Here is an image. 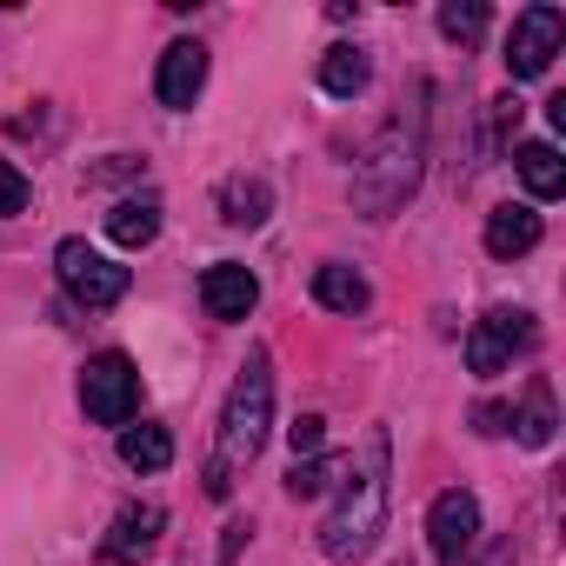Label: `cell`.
Returning a JSON list of instances; mask_svg holds the SVG:
<instances>
[{
    "mask_svg": "<svg viewBox=\"0 0 566 566\" xmlns=\"http://www.w3.org/2000/svg\"><path fill=\"white\" fill-rule=\"evenodd\" d=\"M513 167H520V180H526L533 200H559V193H566V160H559L553 140H526V147L513 154Z\"/></svg>",
    "mask_w": 566,
    "mask_h": 566,
    "instance_id": "4fadbf2b",
    "label": "cell"
},
{
    "mask_svg": "<svg viewBox=\"0 0 566 566\" xmlns=\"http://www.w3.org/2000/svg\"><path fill=\"white\" fill-rule=\"evenodd\" d=\"M120 460L134 473H167L174 467V433L167 427H127L120 433Z\"/></svg>",
    "mask_w": 566,
    "mask_h": 566,
    "instance_id": "2e32d148",
    "label": "cell"
},
{
    "mask_svg": "<svg viewBox=\"0 0 566 566\" xmlns=\"http://www.w3.org/2000/svg\"><path fill=\"white\" fill-rule=\"evenodd\" d=\"M81 407H87V420H101V427H127L134 413H140V367L127 360V354H94L87 367H81Z\"/></svg>",
    "mask_w": 566,
    "mask_h": 566,
    "instance_id": "277c9868",
    "label": "cell"
},
{
    "mask_svg": "<svg viewBox=\"0 0 566 566\" xmlns=\"http://www.w3.org/2000/svg\"><path fill=\"white\" fill-rule=\"evenodd\" d=\"M413 180H420V134L407 127V114L367 147V160H360V174H354V200L380 220V213H394L407 193H413Z\"/></svg>",
    "mask_w": 566,
    "mask_h": 566,
    "instance_id": "3957f363",
    "label": "cell"
},
{
    "mask_svg": "<svg viewBox=\"0 0 566 566\" xmlns=\"http://www.w3.org/2000/svg\"><path fill=\"white\" fill-rule=\"evenodd\" d=\"M160 526H167L160 506H120L114 526H107V539H101V559H107V566H140V559L160 546Z\"/></svg>",
    "mask_w": 566,
    "mask_h": 566,
    "instance_id": "9c48e42d",
    "label": "cell"
},
{
    "mask_svg": "<svg viewBox=\"0 0 566 566\" xmlns=\"http://www.w3.org/2000/svg\"><path fill=\"white\" fill-rule=\"evenodd\" d=\"M266 207H273L266 180H227V187H220V213H227L233 227H260V220H266Z\"/></svg>",
    "mask_w": 566,
    "mask_h": 566,
    "instance_id": "d6986e66",
    "label": "cell"
},
{
    "mask_svg": "<svg viewBox=\"0 0 566 566\" xmlns=\"http://www.w3.org/2000/svg\"><path fill=\"white\" fill-rule=\"evenodd\" d=\"M533 347V314H520V307H493V314H480L473 321V334H467V367L473 374H500L513 354H526Z\"/></svg>",
    "mask_w": 566,
    "mask_h": 566,
    "instance_id": "52a82bcc",
    "label": "cell"
},
{
    "mask_svg": "<svg viewBox=\"0 0 566 566\" xmlns=\"http://www.w3.org/2000/svg\"><path fill=\"white\" fill-rule=\"evenodd\" d=\"M440 34L460 41V48H473L486 34V8H480V0H447V8H440Z\"/></svg>",
    "mask_w": 566,
    "mask_h": 566,
    "instance_id": "ffe728a7",
    "label": "cell"
},
{
    "mask_svg": "<svg viewBox=\"0 0 566 566\" xmlns=\"http://www.w3.org/2000/svg\"><path fill=\"white\" fill-rule=\"evenodd\" d=\"M427 539H433V559L440 566H467L473 539H480V500L467 486H447L427 513Z\"/></svg>",
    "mask_w": 566,
    "mask_h": 566,
    "instance_id": "ba28073f",
    "label": "cell"
},
{
    "mask_svg": "<svg viewBox=\"0 0 566 566\" xmlns=\"http://www.w3.org/2000/svg\"><path fill=\"white\" fill-rule=\"evenodd\" d=\"M54 273H61V287H67L81 307H114V301L127 294V266L107 260V253L87 247V240H61V247H54Z\"/></svg>",
    "mask_w": 566,
    "mask_h": 566,
    "instance_id": "5b68a950",
    "label": "cell"
},
{
    "mask_svg": "<svg viewBox=\"0 0 566 566\" xmlns=\"http://www.w3.org/2000/svg\"><path fill=\"white\" fill-rule=\"evenodd\" d=\"M287 447H294V467L314 460V453H327V420H321V413H301V420L287 427Z\"/></svg>",
    "mask_w": 566,
    "mask_h": 566,
    "instance_id": "7402d4cb",
    "label": "cell"
},
{
    "mask_svg": "<svg viewBox=\"0 0 566 566\" xmlns=\"http://www.w3.org/2000/svg\"><path fill=\"white\" fill-rule=\"evenodd\" d=\"M513 427H520L526 447H546V440H553V394L533 387V400H526V413H513Z\"/></svg>",
    "mask_w": 566,
    "mask_h": 566,
    "instance_id": "44dd1931",
    "label": "cell"
},
{
    "mask_svg": "<svg viewBox=\"0 0 566 566\" xmlns=\"http://www.w3.org/2000/svg\"><path fill=\"white\" fill-rule=\"evenodd\" d=\"M200 87H207V48L200 41H174L167 54H160V74H154V94H160V107H193L200 101Z\"/></svg>",
    "mask_w": 566,
    "mask_h": 566,
    "instance_id": "8fae6325",
    "label": "cell"
},
{
    "mask_svg": "<svg viewBox=\"0 0 566 566\" xmlns=\"http://www.w3.org/2000/svg\"><path fill=\"white\" fill-rule=\"evenodd\" d=\"M559 41H566V14L559 8H526L520 21H513V34H506V74L513 81H533V74H546L553 67V54H559Z\"/></svg>",
    "mask_w": 566,
    "mask_h": 566,
    "instance_id": "8992f818",
    "label": "cell"
},
{
    "mask_svg": "<svg viewBox=\"0 0 566 566\" xmlns=\"http://www.w3.org/2000/svg\"><path fill=\"white\" fill-rule=\"evenodd\" d=\"M347 473H354V460H347V453H314L307 467H294V473H287V493H294V500H321V493H334Z\"/></svg>",
    "mask_w": 566,
    "mask_h": 566,
    "instance_id": "ac0fdd59",
    "label": "cell"
},
{
    "mask_svg": "<svg viewBox=\"0 0 566 566\" xmlns=\"http://www.w3.org/2000/svg\"><path fill=\"white\" fill-rule=\"evenodd\" d=\"M367 81H374V67H367L360 48H327V61H321V87H327L334 101H354Z\"/></svg>",
    "mask_w": 566,
    "mask_h": 566,
    "instance_id": "e0dca14e",
    "label": "cell"
},
{
    "mask_svg": "<svg viewBox=\"0 0 566 566\" xmlns=\"http://www.w3.org/2000/svg\"><path fill=\"white\" fill-rule=\"evenodd\" d=\"M473 427H480V433H513V407H506V400H480V407H473Z\"/></svg>",
    "mask_w": 566,
    "mask_h": 566,
    "instance_id": "cb8c5ba5",
    "label": "cell"
},
{
    "mask_svg": "<svg viewBox=\"0 0 566 566\" xmlns=\"http://www.w3.org/2000/svg\"><path fill=\"white\" fill-rule=\"evenodd\" d=\"M34 200V187H28V174L14 167V160H0V220H8V213H21Z\"/></svg>",
    "mask_w": 566,
    "mask_h": 566,
    "instance_id": "603a6c76",
    "label": "cell"
},
{
    "mask_svg": "<svg viewBox=\"0 0 566 566\" xmlns=\"http://www.w3.org/2000/svg\"><path fill=\"white\" fill-rule=\"evenodd\" d=\"M314 301L327 307V314H367V301H374V287L354 273V266H340V260H327L321 273H314Z\"/></svg>",
    "mask_w": 566,
    "mask_h": 566,
    "instance_id": "5bb4252c",
    "label": "cell"
},
{
    "mask_svg": "<svg viewBox=\"0 0 566 566\" xmlns=\"http://www.w3.org/2000/svg\"><path fill=\"white\" fill-rule=\"evenodd\" d=\"M380 533H387V433L367 440V460H360L354 486L340 493V506L321 526V553L347 566V559H367Z\"/></svg>",
    "mask_w": 566,
    "mask_h": 566,
    "instance_id": "7a4b0ae2",
    "label": "cell"
},
{
    "mask_svg": "<svg viewBox=\"0 0 566 566\" xmlns=\"http://www.w3.org/2000/svg\"><path fill=\"white\" fill-rule=\"evenodd\" d=\"M253 301H260V280H253L240 260H213V266L200 273V307H207L213 321H247Z\"/></svg>",
    "mask_w": 566,
    "mask_h": 566,
    "instance_id": "30bf717a",
    "label": "cell"
},
{
    "mask_svg": "<svg viewBox=\"0 0 566 566\" xmlns=\"http://www.w3.org/2000/svg\"><path fill=\"white\" fill-rule=\"evenodd\" d=\"M266 420H273V367H266V354H247V367H240V380L227 394V413H220V453L207 467V493L213 500H227V486H233L227 473L247 467L266 447Z\"/></svg>",
    "mask_w": 566,
    "mask_h": 566,
    "instance_id": "6da1fadb",
    "label": "cell"
},
{
    "mask_svg": "<svg viewBox=\"0 0 566 566\" xmlns=\"http://www.w3.org/2000/svg\"><path fill=\"white\" fill-rule=\"evenodd\" d=\"M107 233H114V247H154L160 240V200H120L107 213Z\"/></svg>",
    "mask_w": 566,
    "mask_h": 566,
    "instance_id": "9a60e30c",
    "label": "cell"
},
{
    "mask_svg": "<svg viewBox=\"0 0 566 566\" xmlns=\"http://www.w3.org/2000/svg\"><path fill=\"white\" fill-rule=\"evenodd\" d=\"M539 247V213L533 207H493L486 213V253L493 260H520Z\"/></svg>",
    "mask_w": 566,
    "mask_h": 566,
    "instance_id": "7c38bea8",
    "label": "cell"
}]
</instances>
